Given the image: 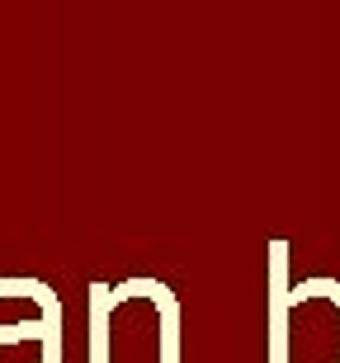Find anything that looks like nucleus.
I'll use <instances>...</instances> for the list:
<instances>
[{
    "instance_id": "1",
    "label": "nucleus",
    "mask_w": 340,
    "mask_h": 363,
    "mask_svg": "<svg viewBox=\"0 0 340 363\" xmlns=\"http://www.w3.org/2000/svg\"><path fill=\"white\" fill-rule=\"evenodd\" d=\"M265 363H340V279H288V241H270Z\"/></svg>"
},
{
    "instance_id": "3",
    "label": "nucleus",
    "mask_w": 340,
    "mask_h": 363,
    "mask_svg": "<svg viewBox=\"0 0 340 363\" xmlns=\"http://www.w3.org/2000/svg\"><path fill=\"white\" fill-rule=\"evenodd\" d=\"M90 321H95V363H109V311H114V297L104 283L90 288Z\"/></svg>"
},
{
    "instance_id": "2",
    "label": "nucleus",
    "mask_w": 340,
    "mask_h": 363,
    "mask_svg": "<svg viewBox=\"0 0 340 363\" xmlns=\"http://www.w3.org/2000/svg\"><path fill=\"white\" fill-rule=\"evenodd\" d=\"M151 297H156V307H161V363H180V302L175 293L165 288V283L151 279Z\"/></svg>"
}]
</instances>
